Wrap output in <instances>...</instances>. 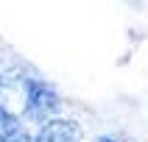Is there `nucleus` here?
Wrapping results in <instances>:
<instances>
[{"label": "nucleus", "mask_w": 148, "mask_h": 142, "mask_svg": "<svg viewBox=\"0 0 148 142\" xmlns=\"http://www.w3.org/2000/svg\"><path fill=\"white\" fill-rule=\"evenodd\" d=\"M62 106L59 92L42 78H25V114L36 123H48Z\"/></svg>", "instance_id": "obj_1"}, {"label": "nucleus", "mask_w": 148, "mask_h": 142, "mask_svg": "<svg viewBox=\"0 0 148 142\" xmlns=\"http://www.w3.org/2000/svg\"><path fill=\"white\" fill-rule=\"evenodd\" d=\"M78 139H81L78 123L62 120V117H53L48 123H42L36 137H34V142H78Z\"/></svg>", "instance_id": "obj_2"}, {"label": "nucleus", "mask_w": 148, "mask_h": 142, "mask_svg": "<svg viewBox=\"0 0 148 142\" xmlns=\"http://www.w3.org/2000/svg\"><path fill=\"white\" fill-rule=\"evenodd\" d=\"M23 131V125H20V120H17V114H11L3 103H0V139H14V137H20Z\"/></svg>", "instance_id": "obj_3"}, {"label": "nucleus", "mask_w": 148, "mask_h": 142, "mask_svg": "<svg viewBox=\"0 0 148 142\" xmlns=\"http://www.w3.org/2000/svg\"><path fill=\"white\" fill-rule=\"evenodd\" d=\"M95 142H134V139H126V137H112V134H109V137H98Z\"/></svg>", "instance_id": "obj_4"}, {"label": "nucleus", "mask_w": 148, "mask_h": 142, "mask_svg": "<svg viewBox=\"0 0 148 142\" xmlns=\"http://www.w3.org/2000/svg\"><path fill=\"white\" fill-rule=\"evenodd\" d=\"M6 142H34V137H28V134H20V137H14V139H6Z\"/></svg>", "instance_id": "obj_5"}, {"label": "nucleus", "mask_w": 148, "mask_h": 142, "mask_svg": "<svg viewBox=\"0 0 148 142\" xmlns=\"http://www.w3.org/2000/svg\"><path fill=\"white\" fill-rule=\"evenodd\" d=\"M0 142H3V139H0Z\"/></svg>", "instance_id": "obj_6"}]
</instances>
